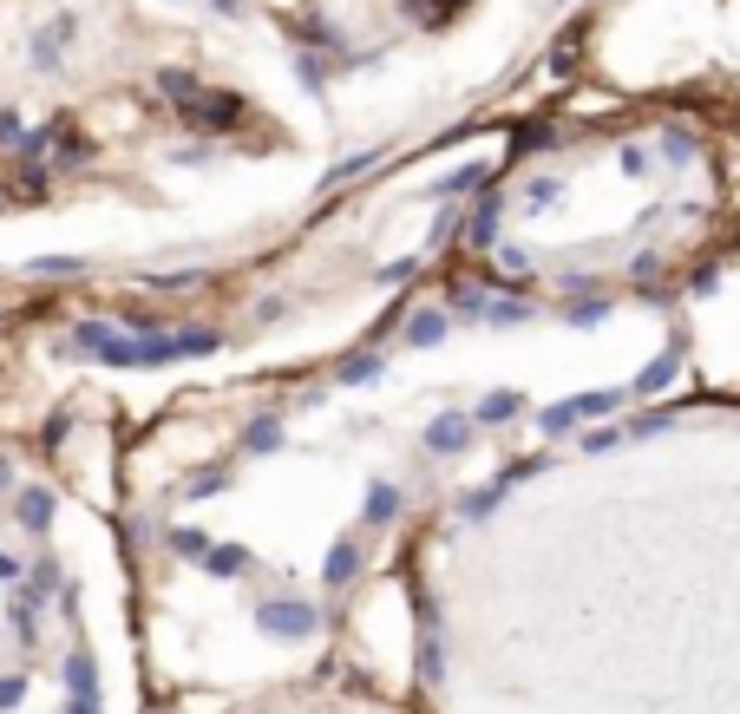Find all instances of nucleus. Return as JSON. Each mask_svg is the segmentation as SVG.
Masks as SVG:
<instances>
[{
	"label": "nucleus",
	"instance_id": "obj_13",
	"mask_svg": "<svg viewBox=\"0 0 740 714\" xmlns=\"http://www.w3.org/2000/svg\"><path fill=\"white\" fill-rule=\"evenodd\" d=\"M203 571H210V577H243V571H249V551H243V545H210V551H203Z\"/></svg>",
	"mask_w": 740,
	"mask_h": 714
},
{
	"label": "nucleus",
	"instance_id": "obj_22",
	"mask_svg": "<svg viewBox=\"0 0 740 714\" xmlns=\"http://www.w3.org/2000/svg\"><path fill=\"white\" fill-rule=\"evenodd\" d=\"M420 682H446V649H439V636L420 643Z\"/></svg>",
	"mask_w": 740,
	"mask_h": 714
},
{
	"label": "nucleus",
	"instance_id": "obj_37",
	"mask_svg": "<svg viewBox=\"0 0 740 714\" xmlns=\"http://www.w3.org/2000/svg\"><path fill=\"white\" fill-rule=\"evenodd\" d=\"M210 7H216V13H243V0H210Z\"/></svg>",
	"mask_w": 740,
	"mask_h": 714
},
{
	"label": "nucleus",
	"instance_id": "obj_14",
	"mask_svg": "<svg viewBox=\"0 0 740 714\" xmlns=\"http://www.w3.org/2000/svg\"><path fill=\"white\" fill-rule=\"evenodd\" d=\"M66 39H72V13H66V20H52V26H46V33H39V46H33V66H52V59H59V46H66Z\"/></svg>",
	"mask_w": 740,
	"mask_h": 714
},
{
	"label": "nucleus",
	"instance_id": "obj_6",
	"mask_svg": "<svg viewBox=\"0 0 740 714\" xmlns=\"http://www.w3.org/2000/svg\"><path fill=\"white\" fill-rule=\"evenodd\" d=\"M361 518H367V525H394V518H400V485L374 479V485H367V499H361Z\"/></svg>",
	"mask_w": 740,
	"mask_h": 714
},
{
	"label": "nucleus",
	"instance_id": "obj_33",
	"mask_svg": "<svg viewBox=\"0 0 740 714\" xmlns=\"http://www.w3.org/2000/svg\"><path fill=\"white\" fill-rule=\"evenodd\" d=\"M20 695H26V682L20 676H0V709H20Z\"/></svg>",
	"mask_w": 740,
	"mask_h": 714
},
{
	"label": "nucleus",
	"instance_id": "obj_19",
	"mask_svg": "<svg viewBox=\"0 0 740 714\" xmlns=\"http://www.w3.org/2000/svg\"><path fill=\"white\" fill-rule=\"evenodd\" d=\"M603 315H610V302H597V295H584V302H571V308H564V321H571V328H603Z\"/></svg>",
	"mask_w": 740,
	"mask_h": 714
},
{
	"label": "nucleus",
	"instance_id": "obj_10",
	"mask_svg": "<svg viewBox=\"0 0 740 714\" xmlns=\"http://www.w3.org/2000/svg\"><path fill=\"white\" fill-rule=\"evenodd\" d=\"M446 328H453V315L426 308V315H413V321H407V341H413V348H439V341H446Z\"/></svg>",
	"mask_w": 740,
	"mask_h": 714
},
{
	"label": "nucleus",
	"instance_id": "obj_27",
	"mask_svg": "<svg viewBox=\"0 0 740 714\" xmlns=\"http://www.w3.org/2000/svg\"><path fill=\"white\" fill-rule=\"evenodd\" d=\"M525 315H531L525 302H492V308H485V321H498V328H518Z\"/></svg>",
	"mask_w": 740,
	"mask_h": 714
},
{
	"label": "nucleus",
	"instance_id": "obj_30",
	"mask_svg": "<svg viewBox=\"0 0 740 714\" xmlns=\"http://www.w3.org/2000/svg\"><path fill=\"white\" fill-rule=\"evenodd\" d=\"M223 485H230V472H197L184 492H190V499H210V492H223Z\"/></svg>",
	"mask_w": 740,
	"mask_h": 714
},
{
	"label": "nucleus",
	"instance_id": "obj_11",
	"mask_svg": "<svg viewBox=\"0 0 740 714\" xmlns=\"http://www.w3.org/2000/svg\"><path fill=\"white\" fill-rule=\"evenodd\" d=\"M676 374H682V354L669 348V354H656V361H649V367L636 374V394H662V387H669Z\"/></svg>",
	"mask_w": 740,
	"mask_h": 714
},
{
	"label": "nucleus",
	"instance_id": "obj_25",
	"mask_svg": "<svg viewBox=\"0 0 740 714\" xmlns=\"http://www.w3.org/2000/svg\"><path fill=\"white\" fill-rule=\"evenodd\" d=\"M374 164H380V151H354V157L334 164V184H348V177H361V171H374Z\"/></svg>",
	"mask_w": 740,
	"mask_h": 714
},
{
	"label": "nucleus",
	"instance_id": "obj_12",
	"mask_svg": "<svg viewBox=\"0 0 740 714\" xmlns=\"http://www.w3.org/2000/svg\"><path fill=\"white\" fill-rule=\"evenodd\" d=\"M472 413H479L485 426H505V420H518V413H525V400H518L512 387H498V394H485V400H479Z\"/></svg>",
	"mask_w": 740,
	"mask_h": 714
},
{
	"label": "nucleus",
	"instance_id": "obj_23",
	"mask_svg": "<svg viewBox=\"0 0 740 714\" xmlns=\"http://www.w3.org/2000/svg\"><path fill=\"white\" fill-rule=\"evenodd\" d=\"M171 551H177V558H203V551H210V538H203L197 525H177V531H171Z\"/></svg>",
	"mask_w": 740,
	"mask_h": 714
},
{
	"label": "nucleus",
	"instance_id": "obj_17",
	"mask_svg": "<svg viewBox=\"0 0 740 714\" xmlns=\"http://www.w3.org/2000/svg\"><path fill=\"white\" fill-rule=\"evenodd\" d=\"M479 184H485V164H459V171L439 177V197H459V190H479Z\"/></svg>",
	"mask_w": 740,
	"mask_h": 714
},
{
	"label": "nucleus",
	"instance_id": "obj_3",
	"mask_svg": "<svg viewBox=\"0 0 740 714\" xmlns=\"http://www.w3.org/2000/svg\"><path fill=\"white\" fill-rule=\"evenodd\" d=\"M256 623H262V636H275V643H308V636L321 630L315 604H295V597H269V604L256 610Z\"/></svg>",
	"mask_w": 740,
	"mask_h": 714
},
{
	"label": "nucleus",
	"instance_id": "obj_4",
	"mask_svg": "<svg viewBox=\"0 0 740 714\" xmlns=\"http://www.w3.org/2000/svg\"><path fill=\"white\" fill-rule=\"evenodd\" d=\"M616 400H623L616 387H597V394H571V400H557V407H544V413H538V426H544V433L557 440V433H571V426H584V420H597V413H610Z\"/></svg>",
	"mask_w": 740,
	"mask_h": 714
},
{
	"label": "nucleus",
	"instance_id": "obj_39",
	"mask_svg": "<svg viewBox=\"0 0 740 714\" xmlns=\"http://www.w3.org/2000/svg\"><path fill=\"white\" fill-rule=\"evenodd\" d=\"M7 485H13V466H7V459H0V492H7Z\"/></svg>",
	"mask_w": 740,
	"mask_h": 714
},
{
	"label": "nucleus",
	"instance_id": "obj_26",
	"mask_svg": "<svg viewBox=\"0 0 740 714\" xmlns=\"http://www.w3.org/2000/svg\"><path fill=\"white\" fill-rule=\"evenodd\" d=\"M485 308H492V302H485L479 289H453V315H466V321H479Z\"/></svg>",
	"mask_w": 740,
	"mask_h": 714
},
{
	"label": "nucleus",
	"instance_id": "obj_5",
	"mask_svg": "<svg viewBox=\"0 0 740 714\" xmlns=\"http://www.w3.org/2000/svg\"><path fill=\"white\" fill-rule=\"evenodd\" d=\"M420 446H426V453H466V446H472V413H439V420L420 433Z\"/></svg>",
	"mask_w": 740,
	"mask_h": 714
},
{
	"label": "nucleus",
	"instance_id": "obj_15",
	"mask_svg": "<svg viewBox=\"0 0 740 714\" xmlns=\"http://www.w3.org/2000/svg\"><path fill=\"white\" fill-rule=\"evenodd\" d=\"M243 446H249V453H275V446H282V420H275V413H262V420H249V433H243Z\"/></svg>",
	"mask_w": 740,
	"mask_h": 714
},
{
	"label": "nucleus",
	"instance_id": "obj_32",
	"mask_svg": "<svg viewBox=\"0 0 740 714\" xmlns=\"http://www.w3.org/2000/svg\"><path fill=\"white\" fill-rule=\"evenodd\" d=\"M498 262H505V269H512V276H518V269H525V276H531V249H518V243H512V249H498Z\"/></svg>",
	"mask_w": 740,
	"mask_h": 714
},
{
	"label": "nucleus",
	"instance_id": "obj_24",
	"mask_svg": "<svg viewBox=\"0 0 740 714\" xmlns=\"http://www.w3.org/2000/svg\"><path fill=\"white\" fill-rule=\"evenodd\" d=\"M557 203V177H531L525 184V210H551Z\"/></svg>",
	"mask_w": 740,
	"mask_h": 714
},
{
	"label": "nucleus",
	"instance_id": "obj_28",
	"mask_svg": "<svg viewBox=\"0 0 740 714\" xmlns=\"http://www.w3.org/2000/svg\"><path fill=\"white\" fill-rule=\"evenodd\" d=\"M52 584H59V564H52V558H39V564H33V597L46 604V597H52Z\"/></svg>",
	"mask_w": 740,
	"mask_h": 714
},
{
	"label": "nucleus",
	"instance_id": "obj_34",
	"mask_svg": "<svg viewBox=\"0 0 740 714\" xmlns=\"http://www.w3.org/2000/svg\"><path fill=\"white\" fill-rule=\"evenodd\" d=\"M413 269H420V262H413V256H400V262H387V269H380V282H407Z\"/></svg>",
	"mask_w": 740,
	"mask_h": 714
},
{
	"label": "nucleus",
	"instance_id": "obj_1",
	"mask_svg": "<svg viewBox=\"0 0 740 714\" xmlns=\"http://www.w3.org/2000/svg\"><path fill=\"white\" fill-rule=\"evenodd\" d=\"M157 92H177V112H184L197 131H210V138H223V131H236V125L249 118V105H243L236 92H203L190 72H157Z\"/></svg>",
	"mask_w": 740,
	"mask_h": 714
},
{
	"label": "nucleus",
	"instance_id": "obj_16",
	"mask_svg": "<svg viewBox=\"0 0 740 714\" xmlns=\"http://www.w3.org/2000/svg\"><path fill=\"white\" fill-rule=\"evenodd\" d=\"M380 374H387L380 354H354V361L341 367V387H367V381H380Z\"/></svg>",
	"mask_w": 740,
	"mask_h": 714
},
{
	"label": "nucleus",
	"instance_id": "obj_35",
	"mask_svg": "<svg viewBox=\"0 0 740 714\" xmlns=\"http://www.w3.org/2000/svg\"><path fill=\"white\" fill-rule=\"evenodd\" d=\"M662 426H669V413H643V420H636V426H630V433H636V440H643V433H662Z\"/></svg>",
	"mask_w": 740,
	"mask_h": 714
},
{
	"label": "nucleus",
	"instance_id": "obj_8",
	"mask_svg": "<svg viewBox=\"0 0 740 714\" xmlns=\"http://www.w3.org/2000/svg\"><path fill=\"white\" fill-rule=\"evenodd\" d=\"M66 689H72V702H98V669H92L85 649L66 656Z\"/></svg>",
	"mask_w": 740,
	"mask_h": 714
},
{
	"label": "nucleus",
	"instance_id": "obj_40",
	"mask_svg": "<svg viewBox=\"0 0 740 714\" xmlns=\"http://www.w3.org/2000/svg\"><path fill=\"white\" fill-rule=\"evenodd\" d=\"M0 210H7V190H0Z\"/></svg>",
	"mask_w": 740,
	"mask_h": 714
},
{
	"label": "nucleus",
	"instance_id": "obj_36",
	"mask_svg": "<svg viewBox=\"0 0 740 714\" xmlns=\"http://www.w3.org/2000/svg\"><path fill=\"white\" fill-rule=\"evenodd\" d=\"M0 584H20V564H13L7 551H0Z\"/></svg>",
	"mask_w": 740,
	"mask_h": 714
},
{
	"label": "nucleus",
	"instance_id": "obj_18",
	"mask_svg": "<svg viewBox=\"0 0 740 714\" xmlns=\"http://www.w3.org/2000/svg\"><path fill=\"white\" fill-rule=\"evenodd\" d=\"M498 210H505V203H498V197H485V203H479V216L466 223V243H492V230H498Z\"/></svg>",
	"mask_w": 740,
	"mask_h": 714
},
{
	"label": "nucleus",
	"instance_id": "obj_7",
	"mask_svg": "<svg viewBox=\"0 0 740 714\" xmlns=\"http://www.w3.org/2000/svg\"><path fill=\"white\" fill-rule=\"evenodd\" d=\"M354 571H361V551H354V538H341V545L328 551V564H321V584H328V590H348Z\"/></svg>",
	"mask_w": 740,
	"mask_h": 714
},
{
	"label": "nucleus",
	"instance_id": "obj_38",
	"mask_svg": "<svg viewBox=\"0 0 740 714\" xmlns=\"http://www.w3.org/2000/svg\"><path fill=\"white\" fill-rule=\"evenodd\" d=\"M66 714H98V702H72Z\"/></svg>",
	"mask_w": 740,
	"mask_h": 714
},
{
	"label": "nucleus",
	"instance_id": "obj_21",
	"mask_svg": "<svg viewBox=\"0 0 740 714\" xmlns=\"http://www.w3.org/2000/svg\"><path fill=\"white\" fill-rule=\"evenodd\" d=\"M662 157H669V164H695V131H682V125L662 131Z\"/></svg>",
	"mask_w": 740,
	"mask_h": 714
},
{
	"label": "nucleus",
	"instance_id": "obj_31",
	"mask_svg": "<svg viewBox=\"0 0 740 714\" xmlns=\"http://www.w3.org/2000/svg\"><path fill=\"white\" fill-rule=\"evenodd\" d=\"M616 164H623L630 177H649V151H643V144H623V157H616Z\"/></svg>",
	"mask_w": 740,
	"mask_h": 714
},
{
	"label": "nucleus",
	"instance_id": "obj_2",
	"mask_svg": "<svg viewBox=\"0 0 740 714\" xmlns=\"http://www.w3.org/2000/svg\"><path fill=\"white\" fill-rule=\"evenodd\" d=\"M72 348L98 354L105 367H144V335L111 328V321H72Z\"/></svg>",
	"mask_w": 740,
	"mask_h": 714
},
{
	"label": "nucleus",
	"instance_id": "obj_29",
	"mask_svg": "<svg viewBox=\"0 0 740 714\" xmlns=\"http://www.w3.org/2000/svg\"><path fill=\"white\" fill-rule=\"evenodd\" d=\"M85 262L79 256H46V262H33V276H79Z\"/></svg>",
	"mask_w": 740,
	"mask_h": 714
},
{
	"label": "nucleus",
	"instance_id": "obj_20",
	"mask_svg": "<svg viewBox=\"0 0 740 714\" xmlns=\"http://www.w3.org/2000/svg\"><path fill=\"white\" fill-rule=\"evenodd\" d=\"M498 499H505V479H498V485H485V492H466V499H459V512L479 525V518H492V505H498Z\"/></svg>",
	"mask_w": 740,
	"mask_h": 714
},
{
	"label": "nucleus",
	"instance_id": "obj_9",
	"mask_svg": "<svg viewBox=\"0 0 740 714\" xmlns=\"http://www.w3.org/2000/svg\"><path fill=\"white\" fill-rule=\"evenodd\" d=\"M13 512H20V525H26V531H46V525H52V492H46V485H26Z\"/></svg>",
	"mask_w": 740,
	"mask_h": 714
}]
</instances>
